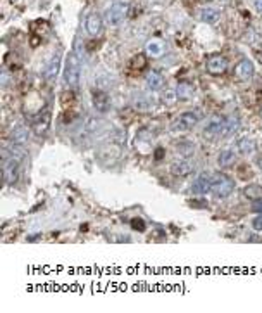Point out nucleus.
<instances>
[{
  "label": "nucleus",
  "instance_id": "f257e3e1",
  "mask_svg": "<svg viewBox=\"0 0 262 313\" xmlns=\"http://www.w3.org/2000/svg\"><path fill=\"white\" fill-rule=\"evenodd\" d=\"M233 191H235V182L228 175H224V173L210 175V192L216 197H228V196L233 194Z\"/></svg>",
  "mask_w": 262,
  "mask_h": 313
},
{
  "label": "nucleus",
  "instance_id": "f03ea898",
  "mask_svg": "<svg viewBox=\"0 0 262 313\" xmlns=\"http://www.w3.org/2000/svg\"><path fill=\"white\" fill-rule=\"evenodd\" d=\"M202 119V113L198 109H192V111L183 113L179 118H176L171 125L173 132H188L192 130L193 126H197Z\"/></svg>",
  "mask_w": 262,
  "mask_h": 313
},
{
  "label": "nucleus",
  "instance_id": "7ed1b4c3",
  "mask_svg": "<svg viewBox=\"0 0 262 313\" xmlns=\"http://www.w3.org/2000/svg\"><path fill=\"white\" fill-rule=\"evenodd\" d=\"M80 77H81V64L80 59L74 54H69L66 59V69H64V78L66 83L71 88H76L80 85Z\"/></svg>",
  "mask_w": 262,
  "mask_h": 313
},
{
  "label": "nucleus",
  "instance_id": "20e7f679",
  "mask_svg": "<svg viewBox=\"0 0 262 313\" xmlns=\"http://www.w3.org/2000/svg\"><path fill=\"white\" fill-rule=\"evenodd\" d=\"M129 5L126 2H114L109 9L105 11V23L109 26H119L122 21L128 18Z\"/></svg>",
  "mask_w": 262,
  "mask_h": 313
},
{
  "label": "nucleus",
  "instance_id": "39448f33",
  "mask_svg": "<svg viewBox=\"0 0 262 313\" xmlns=\"http://www.w3.org/2000/svg\"><path fill=\"white\" fill-rule=\"evenodd\" d=\"M2 172H4V180L9 183V185L16 183L17 173H19V161L4 153V170H2Z\"/></svg>",
  "mask_w": 262,
  "mask_h": 313
},
{
  "label": "nucleus",
  "instance_id": "423d86ee",
  "mask_svg": "<svg viewBox=\"0 0 262 313\" xmlns=\"http://www.w3.org/2000/svg\"><path fill=\"white\" fill-rule=\"evenodd\" d=\"M205 69H207L209 75H214V77L223 75V73L228 71V59L224 56H212L205 62Z\"/></svg>",
  "mask_w": 262,
  "mask_h": 313
},
{
  "label": "nucleus",
  "instance_id": "0eeeda50",
  "mask_svg": "<svg viewBox=\"0 0 262 313\" xmlns=\"http://www.w3.org/2000/svg\"><path fill=\"white\" fill-rule=\"evenodd\" d=\"M223 123H224V118L219 115H212L207 123L204 126V135L207 138H214V137H219L221 135V130H223Z\"/></svg>",
  "mask_w": 262,
  "mask_h": 313
},
{
  "label": "nucleus",
  "instance_id": "6e6552de",
  "mask_svg": "<svg viewBox=\"0 0 262 313\" xmlns=\"http://www.w3.org/2000/svg\"><path fill=\"white\" fill-rule=\"evenodd\" d=\"M254 71H255L254 64H252V61H248V59H242V61L235 66V77L238 78L240 81H248L254 77Z\"/></svg>",
  "mask_w": 262,
  "mask_h": 313
},
{
  "label": "nucleus",
  "instance_id": "1a4fd4ad",
  "mask_svg": "<svg viewBox=\"0 0 262 313\" xmlns=\"http://www.w3.org/2000/svg\"><path fill=\"white\" fill-rule=\"evenodd\" d=\"M104 28V21L100 14H90L87 18V31L91 35V37H97V35L102 33Z\"/></svg>",
  "mask_w": 262,
  "mask_h": 313
},
{
  "label": "nucleus",
  "instance_id": "9d476101",
  "mask_svg": "<svg viewBox=\"0 0 262 313\" xmlns=\"http://www.w3.org/2000/svg\"><path fill=\"white\" fill-rule=\"evenodd\" d=\"M207 192H210V175H200L197 180H195V183L192 185V194L195 196H202V194H207Z\"/></svg>",
  "mask_w": 262,
  "mask_h": 313
},
{
  "label": "nucleus",
  "instance_id": "9b49d317",
  "mask_svg": "<svg viewBox=\"0 0 262 313\" xmlns=\"http://www.w3.org/2000/svg\"><path fill=\"white\" fill-rule=\"evenodd\" d=\"M193 172V164L188 159H179L171 164V173L176 176H188Z\"/></svg>",
  "mask_w": 262,
  "mask_h": 313
},
{
  "label": "nucleus",
  "instance_id": "f8f14e48",
  "mask_svg": "<svg viewBox=\"0 0 262 313\" xmlns=\"http://www.w3.org/2000/svg\"><path fill=\"white\" fill-rule=\"evenodd\" d=\"M238 130H240V118H236V116H228V118H224L221 137H231V135H235Z\"/></svg>",
  "mask_w": 262,
  "mask_h": 313
},
{
  "label": "nucleus",
  "instance_id": "ddd939ff",
  "mask_svg": "<svg viewBox=\"0 0 262 313\" xmlns=\"http://www.w3.org/2000/svg\"><path fill=\"white\" fill-rule=\"evenodd\" d=\"M91 102H93V107H95L99 113H107L110 107V97L107 96L105 92H95Z\"/></svg>",
  "mask_w": 262,
  "mask_h": 313
},
{
  "label": "nucleus",
  "instance_id": "4468645a",
  "mask_svg": "<svg viewBox=\"0 0 262 313\" xmlns=\"http://www.w3.org/2000/svg\"><path fill=\"white\" fill-rule=\"evenodd\" d=\"M145 52H147L150 58H160V56L166 52V45H164L162 40L152 39V40H148L147 45H145Z\"/></svg>",
  "mask_w": 262,
  "mask_h": 313
},
{
  "label": "nucleus",
  "instance_id": "2eb2a0df",
  "mask_svg": "<svg viewBox=\"0 0 262 313\" xmlns=\"http://www.w3.org/2000/svg\"><path fill=\"white\" fill-rule=\"evenodd\" d=\"M147 87H148V90H152V92L160 90V88L164 87V77L157 71H150L147 75Z\"/></svg>",
  "mask_w": 262,
  "mask_h": 313
},
{
  "label": "nucleus",
  "instance_id": "dca6fc26",
  "mask_svg": "<svg viewBox=\"0 0 262 313\" xmlns=\"http://www.w3.org/2000/svg\"><path fill=\"white\" fill-rule=\"evenodd\" d=\"M198 16H200V21H204V23L214 24L217 20H219L221 12L217 11V9H212V7H204V9H200Z\"/></svg>",
  "mask_w": 262,
  "mask_h": 313
},
{
  "label": "nucleus",
  "instance_id": "f3484780",
  "mask_svg": "<svg viewBox=\"0 0 262 313\" xmlns=\"http://www.w3.org/2000/svg\"><path fill=\"white\" fill-rule=\"evenodd\" d=\"M235 161H236V154H235V151H231V149L221 151L219 156H217V164H219L221 168H228V166H231Z\"/></svg>",
  "mask_w": 262,
  "mask_h": 313
},
{
  "label": "nucleus",
  "instance_id": "a211bd4d",
  "mask_svg": "<svg viewBox=\"0 0 262 313\" xmlns=\"http://www.w3.org/2000/svg\"><path fill=\"white\" fill-rule=\"evenodd\" d=\"M4 153L9 154L11 157H14V159H17L19 163L24 159V157H26V154H28L26 149L23 147V144H14V142H12V144L9 145V147L4 151Z\"/></svg>",
  "mask_w": 262,
  "mask_h": 313
},
{
  "label": "nucleus",
  "instance_id": "6ab92c4d",
  "mask_svg": "<svg viewBox=\"0 0 262 313\" xmlns=\"http://www.w3.org/2000/svg\"><path fill=\"white\" fill-rule=\"evenodd\" d=\"M59 68H61V56H59V54H55V56L52 58V61L49 62V66H47V71H45L47 80H53V78L57 77Z\"/></svg>",
  "mask_w": 262,
  "mask_h": 313
},
{
  "label": "nucleus",
  "instance_id": "aec40b11",
  "mask_svg": "<svg viewBox=\"0 0 262 313\" xmlns=\"http://www.w3.org/2000/svg\"><path fill=\"white\" fill-rule=\"evenodd\" d=\"M28 137H30V132H28L26 126L19 125L16 126L14 130H12V135H11V140L14 142V144H24V142L28 140Z\"/></svg>",
  "mask_w": 262,
  "mask_h": 313
},
{
  "label": "nucleus",
  "instance_id": "412c9836",
  "mask_svg": "<svg viewBox=\"0 0 262 313\" xmlns=\"http://www.w3.org/2000/svg\"><path fill=\"white\" fill-rule=\"evenodd\" d=\"M176 94H178L179 100H190L195 94V87L192 83H179L176 88Z\"/></svg>",
  "mask_w": 262,
  "mask_h": 313
},
{
  "label": "nucleus",
  "instance_id": "4be33fe9",
  "mask_svg": "<svg viewBox=\"0 0 262 313\" xmlns=\"http://www.w3.org/2000/svg\"><path fill=\"white\" fill-rule=\"evenodd\" d=\"M243 196L250 201H259L262 199V185H257V183H250L247 187L243 189Z\"/></svg>",
  "mask_w": 262,
  "mask_h": 313
},
{
  "label": "nucleus",
  "instance_id": "5701e85b",
  "mask_svg": "<svg viewBox=\"0 0 262 313\" xmlns=\"http://www.w3.org/2000/svg\"><path fill=\"white\" fill-rule=\"evenodd\" d=\"M236 147H238V151L242 154H252L255 149H257V145H255V142L252 140V138L248 137H243L238 140V144H236Z\"/></svg>",
  "mask_w": 262,
  "mask_h": 313
},
{
  "label": "nucleus",
  "instance_id": "b1692460",
  "mask_svg": "<svg viewBox=\"0 0 262 313\" xmlns=\"http://www.w3.org/2000/svg\"><path fill=\"white\" fill-rule=\"evenodd\" d=\"M133 106L137 107V109H140V111H147V109H150V107H154V100H150L148 97H137L133 102Z\"/></svg>",
  "mask_w": 262,
  "mask_h": 313
},
{
  "label": "nucleus",
  "instance_id": "393cba45",
  "mask_svg": "<svg viewBox=\"0 0 262 313\" xmlns=\"http://www.w3.org/2000/svg\"><path fill=\"white\" fill-rule=\"evenodd\" d=\"M176 149H178V153L181 154L183 157H190L195 151V145L192 144V142H181V144H178Z\"/></svg>",
  "mask_w": 262,
  "mask_h": 313
},
{
  "label": "nucleus",
  "instance_id": "a878e982",
  "mask_svg": "<svg viewBox=\"0 0 262 313\" xmlns=\"http://www.w3.org/2000/svg\"><path fill=\"white\" fill-rule=\"evenodd\" d=\"M100 125H102V121H100V119L88 118L87 123H85V132H88V134H95V132L100 128Z\"/></svg>",
  "mask_w": 262,
  "mask_h": 313
},
{
  "label": "nucleus",
  "instance_id": "bb28decb",
  "mask_svg": "<svg viewBox=\"0 0 262 313\" xmlns=\"http://www.w3.org/2000/svg\"><path fill=\"white\" fill-rule=\"evenodd\" d=\"M49 125H50V119H49V116H45V119L43 121H38V123H35V134L36 135H43L47 130H49Z\"/></svg>",
  "mask_w": 262,
  "mask_h": 313
},
{
  "label": "nucleus",
  "instance_id": "cd10ccee",
  "mask_svg": "<svg viewBox=\"0 0 262 313\" xmlns=\"http://www.w3.org/2000/svg\"><path fill=\"white\" fill-rule=\"evenodd\" d=\"M162 100H164V104H167V106H173V104L178 100V94H176V90H167L166 94H164Z\"/></svg>",
  "mask_w": 262,
  "mask_h": 313
},
{
  "label": "nucleus",
  "instance_id": "c85d7f7f",
  "mask_svg": "<svg viewBox=\"0 0 262 313\" xmlns=\"http://www.w3.org/2000/svg\"><path fill=\"white\" fill-rule=\"evenodd\" d=\"M252 229H254L255 232H262V213H259L257 216L252 220Z\"/></svg>",
  "mask_w": 262,
  "mask_h": 313
},
{
  "label": "nucleus",
  "instance_id": "c756f323",
  "mask_svg": "<svg viewBox=\"0 0 262 313\" xmlns=\"http://www.w3.org/2000/svg\"><path fill=\"white\" fill-rule=\"evenodd\" d=\"M131 225H133V229L135 230H145V223H143V220H137V218H135L133 222H131Z\"/></svg>",
  "mask_w": 262,
  "mask_h": 313
},
{
  "label": "nucleus",
  "instance_id": "7c9ffc66",
  "mask_svg": "<svg viewBox=\"0 0 262 313\" xmlns=\"http://www.w3.org/2000/svg\"><path fill=\"white\" fill-rule=\"evenodd\" d=\"M252 211L262 213V199H259V201H254V204H252Z\"/></svg>",
  "mask_w": 262,
  "mask_h": 313
},
{
  "label": "nucleus",
  "instance_id": "2f4dec72",
  "mask_svg": "<svg viewBox=\"0 0 262 313\" xmlns=\"http://www.w3.org/2000/svg\"><path fill=\"white\" fill-rule=\"evenodd\" d=\"M9 83H11V78H9V73L4 71L2 73V87H9Z\"/></svg>",
  "mask_w": 262,
  "mask_h": 313
},
{
  "label": "nucleus",
  "instance_id": "473e14b6",
  "mask_svg": "<svg viewBox=\"0 0 262 313\" xmlns=\"http://www.w3.org/2000/svg\"><path fill=\"white\" fill-rule=\"evenodd\" d=\"M254 4H255V9H257L259 12H262V0H254Z\"/></svg>",
  "mask_w": 262,
  "mask_h": 313
},
{
  "label": "nucleus",
  "instance_id": "72a5a7b5",
  "mask_svg": "<svg viewBox=\"0 0 262 313\" xmlns=\"http://www.w3.org/2000/svg\"><path fill=\"white\" fill-rule=\"evenodd\" d=\"M255 163H257L259 170H261V172H262V156H259V157H257V161H255Z\"/></svg>",
  "mask_w": 262,
  "mask_h": 313
},
{
  "label": "nucleus",
  "instance_id": "f704fd0d",
  "mask_svg": "<svg viewBox=\"0 0 262 313\" xmlns=\"http://www.w3.org/2000/svg\"><path fill=\"white\" fill-rule=\"evenodd\" d=\"M259 115H261V118H262V106H261V111H259Z\"/></svg>",
  "mask_w": 262,
  "mask_h": 313
}]
</instances>
